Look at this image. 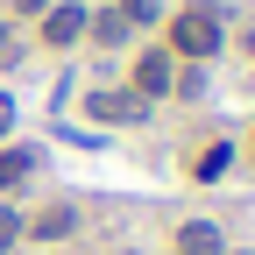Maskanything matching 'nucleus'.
<instances>
[{
    "instance_id": "1",
    "label": "nucleus",
    "mask_w": 255,
    "mask_h": 255,
    "mask_svg": "<svg viewBox=\"0 0 255 255\" xmlns=\"http://www.w3.org/2000/svg\"><path fill=\"white\" fill-rule=\"evenodd\" d=\"M163 50L184 57V64H213L220 50H227V21H220V7H213V0H191V7H177L170 28H163Z\"/></svg>"
},
{
    "instance_id": "2",
    "label": "nucleus",
    "mask_w": 255,
    "mask_h": 255,
    "mask_svg": "<svg viewBox=\"0 0 255 255\" xmlns=\"http://www.w3.org/2000/svg\"><path fill=\"white\" fill-rule=\"evenodd\" d=\"M85 114L100 121V128H142V121L156 114V100H142L135 85H100V92L85 100Z\"/></svg>"
},
{
    "instance_id": "3",
    "label": "nucleus",
    "mask_w": 255,
    "mask_h": 255,
    "mask_svg": "<svg viewBox=\"0 0 255 255\" xmlns=\"http://www.w3.org/2000/svg\"><path fill=\"white\" fill-rule=\"evenodd\" d=\"M85 14H92L85 0H57V7H50V14L36 21L43 50H78V43H85Z\"/></svg>"
},
{
    "instance_id": "4",
    "label": "nucleus",
    "mask_w": 255,
    "mask_h": 255,
    "mask_svg": "<svg viewBox=\"0 0 255 255\" xmlns=\"http://www.w3.org/2000/svg\"><path fill=\"white\" fill-rule=\"evenodd\" d=\"M128 85H135L142 100H170V85H177V57H170V50H142Z\"/></svg>"
},
{
    "instance_id": "5",
    "label": "nucleus",
    "mask_w": 255,
    "mask_h": 255,
    "mask_svg": "<svg viewBox=\"0 0 255 255\" xmlns=\"http://www.w3.org/2000/svg\"><path fill=\"white\" fill-rule=\"evenodd\" d=\"M36 170H43V149H28V142H0V199H14Z\"/></svg>"
},
{
    "instance_id": "6",
    "label": "nucleus",
    "mask_w": 255,
    "mask_h": 255,
    "mask_svg": "<svg viewBox=\"0 0 255 255\" xmlns=\"http://www.w3.org/2000/svg\"><path fill=\"white\" fill-rule=\"evenodd\" d=\"M85 43H92V50H128V43H135V28H128L114 7H92V14H85Z\"/></svg>"
},
{
    "instance_id": "7",
    "label": "nucleus",
    "mask_w": 255,
    "mask_h": 255,
    "mask_svg": "<svg viewBox=\"0 0 255 255\" xmlns=\"http://www.w3.org/2000/svg\"><path fill=\"white\" fill-rule=\"evenodd\" d=\"M64 234H78V206H71V199L43 206L36 220H28V234H21V241H64Z\"/></svg>"
},
{
    "instance_id": "8",
    "label": "nucleus",
    "mask_w": 255,
    "mask_h": 255,
    "mask_svg": "<svg viewBox=\"0 0 255 255\" xmlns=\"http://www.w3.org/2000/svg\"><path fill=\"white\" fill-rule=\"evenodd\" d=\"M177 255H227V234L213 220H184L177 227Z\"/></svg>"
},
{
    "instance_id": "9",
    "label": "nucleus",
    "mask_w": 255,
    "mask_h": 255,
    "mask_svg": "<svg viewBox=\"0 0 255 255\" xmlns=\"http://www.w3.org/2000/svg\"><path fill=\"white\" fill-rule=\"evenodd\" d=\"M227 163H234V142H213L199 163H191V177H199V184H220V177H227Z\"/></svg>"
},
{
    "instance_id": "10",
    "label": "nucleus",
    "mask_w": 255,
    "mask_h": 255,
    "mask_svg": "<svg viewBox=\"0 0 255 255\" xmlns=\"http://www.w3.org/2000/svg\"><path fill=\"white\" fill-rule=\"evenodd\" d=\"M21 234H28V213H21L14 199H0V255H14V248H21Z\"/></svg>"
},
{
    "instance_id": "11",
    "label": "nucleus",
    "mask_w": 255,
    "mask_h": 255,
    "mask_svg": "<svg viewBox=\"0 0 255 255\" xmlns=\"http://www.w3.org/2000/svg\"><path fill=\"white\" fill-rule=\"evenodd\" d=\"M114 14L128 28H156V21H163V0H114Z\"/></svg>"
},
{
    "instance_id": "12",
    "label": "nucleus",
    "mask_w": 255,
    "mask_h": 255,
    "mask_svg": "<svg viewBox=\"0 0 255 255\" xmlns=\"http://www.w3.org/2000/svg\"><path fill=\"white\" fill-rule=\"evenodd\" d=\"M7 7H14V14H21V21H43V14H50V7H57V0H7Z\"/></svg>"
},
{
    "instance_id": "13",
    "label": "nucleus",
    "mask_w": 255,
    "mask_h": 255,
    "mask_svg": "<svg viewBox=\"0 0 255 255\" xmlns=\"http://www.w3.org/2000/svg\"><path fill=\"white\" fill-rule=\"evenodd\" d=\"M14 135V92H0V142Z\"/></svg>"
},
{
    "instance_id": "14",
    "label": "nucleus",
    "mask_w": 255,
    "mask_h": 255,
    "mask_svg": "<svg viewBox=\"0 0 255 255\" xmlns=\"http://www.w3.org/2000/svg\"><path fill=\"white\" fill-rule=\"evenodd\" d=\"M7 50H14V28H7V21H0V57H7Z\"/></svg>"
},
{
    "instance_id": "15",
    "label": "nucleus",
    "mask_w": 255,
    "mask_h": 255,
    "mask_svg": "<svg viewBox=\"0 0 255 255\" xmlns=\"http://www.w3.org/2000/svg\"><path fill=\"white\" fill-rule=\"evenodd\" d=\"M121 255H142V248H121Z\"/></svg>"
},
{
    "instance_id": "16",
    "label": "nucleus",
    "mask_w": 255,
    "mask_h": 255,
    "mask_svg": "<svg viewBox=\"0 0 255 255\" xmlns=\"http://www.w3.org/2000/svg\"><path fill=\"white\" fill-rule=\"evenodd\" d=\"M234 255H255V248H234Z\"/></svg>"
},
{
    "instance_id": "17",
    "label": "nucleus",
    "mask_w": 255,
    "mask_h": 255,
    "mask_svg": "<svg viewBox=\"0 0 255 255\" xmlns=\"http://www.w3.org/2000/svg\"><path fill=\"white\" fill-rule=\"evenodd\" d=\"M248 149H255V142H248Z\"/></svg>"
}]
</instances>
